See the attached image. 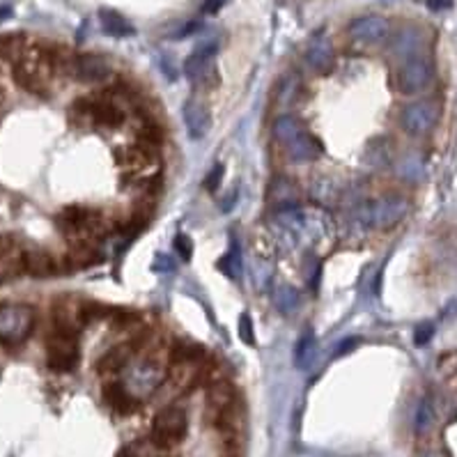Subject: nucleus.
Here are the masks:
<instances>
[{"mask_svg": "<svg viewBox=\"0 0 457 457\" xmlns=\"http://www.w3.org/2000/svg\"><path fill=\"white\" fill-rule=\"evenodd\" d=\"M430 10H448L451 7V0H428Z\"/></svg>", "mask_w": 457, "mask_h": 457, "instance_id": "obj_37", "label": "nucleus"}, {"mask_svg": "<svg viewBox=\"0 0 457 457\" xmlns=\"http://www.w3.org/2000/svg\"><path fill=\"white\" fill-rule=\"evenodd\" d=\"M271 299H274V306H276L283 315H292V313L299 308L301 297H299V292L292 288V285H285V283H281V285H276L274 292H271Z\"/></svg>", "mask_w": 457, "mask_h": 457, "instance_id": "obj_25", "label": "nucleus"}, {"mask_svg": "<svg viewBox=\"0 0 457 457\" xmlns=\"http://www.w3.org/2000/svg\"><path fill=\"white\" fill-rule=\"evenodd\" d=\"M421 46H423V35L421 30L414 28V26H405L402 30H398V35L393 37L391 42V53L395 58H400V60H407V58L416 56V53H423L421 51Z\"/></svg>", "mask_w": 457, "mask_h": 457, "instance_id": "obj_19", "label": "nucleus"}, {"mask_svg": "<svg viewBox=\"0 0 457 457\" xmlns=\"http://www.w3.org/2000/svg\"><path fill=\"white\" fill-rule=\"evenodd\" d=\"M58 230L69 237H95L97 232L104 228V219L97 209L81 207V205H72V207L63 209V214L58 216Z\"/></svg>", "mask_w": 457, "mask_h": 457, "instance_id": "obj_8", "label": "nucleus"}, {"mask_svg": "<svg viewBox=\"0 0 457 457\" xmlns=\"http://www.w3.org/2000/svg\"><path fill=\"white\" fill-rule=\"evenodd\" d=\"M274 136L276 141L285 147V152L297 164H308L322 157V145L315 136H311L304 129L299 120L294 115L285 113L274 120Z\"/></svg>", "mask_w": 457, "mask_h": 457, "instance_id": "obj_2", "label": "nucleus"}, {"mask_svg": "<svg viewBox=\"0 0 457 457\" xmlns=\"http://www.w3.org/2000/svg\"><path fill=\"white\" fill-rule=\"evenodd\" d=\"M299 189L288 177H276V180L271 182L269 191H267V200L276 209H281V212L299 207Z\"/></svg>", "mask_w": 457, "mask_h": 457, "instance_id": "obj_18", "label": "nucleus"}, {"mask_svg": "<svg viewBox=\"0 0 457 457\" xmlns=\"http://www.w3.org/2000/svg\"><path fill=\"white\" fill-rule=\"evenodd\" d=\"M182 118H184V125H187V131L193 141H200V138H205L209 131V127H212V115H209V108L205 106L203 102H196V99H191V102L184 104V108H182Z\"/></svg>", "mask_w": 457, "mask_h": 457, "instance_id": "obj_16", "label": "nucleus"}, {"mask_svg": "<svg viewBox=\"0 0 457 457\" xmlns=\"http://www.w3.org/2000/svg\"><path fill=\"white\" fill-rule=\"evenodd\" d=\"M33 329V311L26 306H0V343H21Z\"/></svg>", "mask_w": 457, "mask_h": 457, "instance_id": "obj_10", "label": "nucleus"}, {"mask_svg": "<svg viewBox=\"0 0 457 457\" xmlns=\"http://www.w3.org/2000/svg\"><path fill=\"white\" fill-rule=\"evenodd\" d=\"M276 221L292 246L320 249L333 237V221L322 209H285L278 212Z\"/></svg>", "mask_w": 457, "mask_h": 457, "instance_id": "obj_1", "label": "nucleus"}, {"mask_svg": "<svg viewBox=\"0 0 457 457\" xmlns=\"http://www.w3.org/2000/svg\"><path fill=\"white\" fill-rule=\"evenodd\" d=\"M336 63V51L333 42L329 40L327 33L313 35V40L306 46V65L315 74H327Z\"/></svg>", "mask_w": 457, "mask_h": 457, "instance_id": "obj_15", "label": "nucleus"}, {"mask_svg": "<svg viewBox=\"0 0 457 457\" xmlns=\"http://www.w3.org/2000/svg\"><path fill=\"white\" fill-rule=\"evenodd\" d=\"M214 56H216V42H207V44L198 46L196 51L187 58V63H184V74L191 79V83L205 85V88H212V85L216 83Z\"/></svg>", "mask_w": 457, "mask_h": 457, "instance_id": "obj_12", "label": "nucleus"}, {"mask_svg": "<svg viewBox=\"0 0 457 457\" xmlns=\"http://www.w3.org/2000/svg\"><path fill=\"white\" fill-rule=\"evenodd\" d=\"M223 173H226V170H223V166H214V170L209 173L207 182H205V187H207L209 191H214V189H219L221 187V180H223Z\"/></svg>", "mask_w": 457, "mask_h": 457, "instance_id": "obj_34", "label": "nucleus"}, {"mask_svg": "<svg viewBox=\"0 0 457 457\" xmlns=\"http://www.w3.org/2000/svg\"><path fill=\"white\" fill-rule=\"evenodd\" d=\"M104 400L108 402V407H113L115 412L122 414V416L136 412V407H138V400L122 386V382L104 386Z\"/></svg>", "mask_w": 457, "mask_h": 457, "instance_id": "obj_23", "label": "nucleus"}, {"mask_svg": "<svg viewBox=\"0 0 457 457\" xmlns=\"http://www.w3.org/2000/svg\"><path fill=\"white\" fill-rule=\"evenodd\" d=\"M315 350H317V345H315V336H313V331H304L299 345H297V352H294V361H297V366L311 368L317 356Z\"/></svg>", "mask_w": 457, "mask_h": 457, "instance_id": "obj_26", "label": "nucleus"}, {"mask_svg": "<svg viewBox=\"0 0 457 457\" xmlns=\"http://www.w3.org/2000/svg\"><path fill=\"white\" fill-rule=\"evenodd\" d=\"M226 3L228 0H205V5H203L205 14H216V12H221L223 7H226Z\"/></svg>", "mask_w": 457, "mask_h": 457, "instance_id": "obj_35", "label": "nucleus"}, {"mask_svg": "<svg viewBox=\"0 0 457 457\" xmlns=\"http://www.w3.org/2000/svg\"><path fill=\"white\" fill-rule=\"evenodd\" d=\"M356 345H359V340H356V338H350V340H345V343H340V345H338V347H336V356L350 354V350H354Z\"/></svg>", "mask_w": 457, "mask_h": 457, "instance_id": "obj_36", "label": "nucleus"}, {"mask_svg": "<svg viewBox=\"0 0 457 457\" xmlns=\"http://www.w3.org/2000/svg\"><path fill=\"white\" fill-rule=\"evenodd\" d=\"M347 35H350V40L356 42V44H382V42H386L391 37V21L386 17H379V14L356 17L347 26Z\"/></svg>", "mask_w": 457, "mask_h": 457, "instance_id": "obj_11", "label": "nucleus"}, {"mask_svg": "<svg viewBox=\"0 0 457 457\" xmlns=\"http://www.w3.org/2000/svg\"><path fill=\"white\" fill-rule=\"evenodd\" d=\"M46 363L56 373H72L79 366V345L76 336L67 331H56L46 338Z\"/></svg>", "mask_w": 457, "mask_h": 457, "instance_id": "obj_9", "label": "nucleus"}, {"mask_svg": "<svg viewBox=\"0 0 457 457\" xmlns=\"http://www.w3.org/2000/svg\"><path fill=\"white\" fill-rule=\"evenodd\" d=\"M409 212V203L407 198L398 196V193H389L382 196L373 203L359 205L354 212V219L359 226L363 228H377V230H391L400 223Z\"/></svg>", "mask_w": 457, "mask_h": 457, "instance_id": "obj_3", "label": "nucleus"}, {"mask_svg": "<svg viewBox=\"0 0 457 457\" xmlns=\"http://www.w3.org/2000/svg\"><path fill=\"white\" fill-rule=\"evenodd\" d=\"M432 336H435V324L432 322L418 324L416 331H414V343H416L418 347H423V345H428L430 340H432Z\"/></svg>", "mask_w": 457, "mask_h": 457, "instance_id": "obj_31", "label": "nucleus"}, {"mask_svg": "<svg viewBox=\"0 0 457 457\" xmlns=\"http://www.w3.org/2000/svg\"><path fill=\"white\" fill-rule=\"evenodd\" d=\"M157 265H154V269L157 271H168L170 269V262H168V258H166V255H159L157 258Z\"/></svg>", "mask_w": 457, "mask_h": 457, "instance_id": "obj_38", "label": "nucleus"}, {"mask_svg": "<svg viewBox=\"0 0 457 457\" xmlns=\"http://www.w3.org/2000/svg\"><path fill=\"white\" fill-rule=\"evenodd\" d=\"M219 269L226 271L228 276L235 278V281H239V276H242V255H239L237 244H235L230 253H228L226 258L219 262Z\"/></svg>", "mask_w": 457, "mask_h": 457, "instance_id": "obj_28", "label": "nucleus"}, {"mask_svg": "<svg viewBox=\"0 0 457 457\" xmlns=\"http://www.w3.org/2000/svg\"><path fill=\"white\" fill-rule=\"evenodd\" d=\"M164 382V368L154 359H141V361L129 363L125 368V377H122V386L138 398H147L159 389V384Z\"/></svg>", "mask_w": 457, "mask_h": 457, "instance_id": "obj_7", "label": "nucleus"}, {"mask_svg": "<svg viewBox=\"0 0 457 457\" xmlns=\"http://www.w3.org/2000/svg\"><path fill=\"white\" fill-rule=\"evenodd\" d=\"M189 432V418L184 409L180 407H166L154 416L152 432L150 441L159 451H170V448L180 446L182 441L187 439Z\"/></svg>", "mask_w": 457, "mask_h": 457, "instance_id": "obj_5", "label": "nucleus"}, {"mask_svg": "<svg viewBox=\"0 0 457 457\" xmlns=\"http://www.w3.org/2000/svg\"><path fill=\"white\" fill-rule=\"evenodd\" d=\"M99 258H102V255L97 253L95 249L81 244L79 249H74V253L69 255V262H72V267H90V265H97Z\"/></svg>", "mask_w": 457, "mask_h": 457, "instance_id": "obj_29", "label": "nucleus"}, {"mask_svg": "<svg viewBox=\"0 0 457 457\" xmlns=\"http://www.w3.org/2000/svg\"><path fill=\"white\" fill-rule=\"evenodd\" d=\"M175 251L184 262L191 260V253H193L191 239H189L187 235H177V237H175Z\"/></svg>", "mask_w": 457, "mask_h": 457, "instance_id": "obj_32", "label": "nucleus"}, {"mask_svg": "<svg viewBox=\"0 0 457 457\" xmlns=\"http://www.w3.org/2000/svg\"><path fill=\"white\" fill-rule=\"evenodd\" d=\"M134 350L136 347L131 343L115 345V347H111V350L97 361V370H99V373H122V370L131 363V359H134Z\"/></svg>", "mask_w": 457, "mask_h": 457, "instance_id": "obj_21", "label": "nucleus"}, {"mask_svg": "<svg viewBox=\"0 0 457 457\" xmlns=\"http://www.w3.org/2000/svg\"><path fill=\"white\" fill-rule=\"evenodd\" d=\"M88 113L92 115L99 127H106V129H118L125 122V111L120 106H115L113 102H95L88 104Z\"/></svg>", "mask_w": 457, "mask_h": 457, "instance_id": "obj_22", "label": "nucleus"}, {"mask_svg": "<svg viewBox=\"0 0 457 457\" xmlns=\"http://www.w3.org/2000/svg\"><path fill=\"white\" fill-rule=\"evenodd\" d=\"M435 423V409L430 405V400H423L416 409V418H414V428H416L418 435H425Z\"/></svg>", "mask_w": 457, "mask_h": 457, "instance_id": "obj_27", "label": "nucleus"}, {"mask_svg": "<svg viewBox=\"0 0 457 457\" xmlns=\"http://www.w3.org/2000/svg\"><path fill=\"white\" fill-rule=\"evenodd\" d=\"M53 58L42 51H26L14 60V79L21 85L23 90L33 92V95H44L49 90V79H51Z\"/></svg>", "mask_w": 457, "mask_h": 457, "instance_id": "obj_4", "label": "nucleus"}, {"mask_svg": "<svg viewBox=\"0 0 457 457\" xmlns=\"http://www.w3.org/2000/svg\"><path fill=\"white\" fill-rule=\"evenodd\" d=\"M435 76V65L428 53H416V56L402 60L400 69L395 74V88L402 95H418L423 92Z\"/></svg>", "mask_w": 457, "mask_h": 457, "instance_id": "obj_6", "label": "nucleus"}, {"mask_svg": "<svg viewBox=\"0 0 457 457\" xmlns=\"http://www.w3.org/2000/svg\"><path fill=\"white\" fill-rule=\"evenodd\" d=\"M21 271L33 278H51L58 274V262L51 253L33 249L28 253H21Z\"/></svg>", "mask_w": 457, "mask_h": 457, "instance_id": "obj_17", "label": "nucleus"}, {"mask_svg": "<svg viewBox=\"0 0 457 457\" xmlns=\"http://www.w3.org/2000/svg\"><path fill=\"white\" fill-rule=\"evenodd\" d=\"M99 21H102L104 33L111 35V37H118V40L120 37H131L136 33L134 26L115 10H99Z\"/></svg>", "mask_w": 457, "mask_h": 457, "instance_id": "obj_24", "label": "nucleus"}, {"mask_svg": "<svg viewBox=\"0 0 457 457\" xmlns=\"http://www.w3.org/2000/svg\"><path fill=\"white\" fill-rule=\"evenodd\" d=\"M297 88H299V81L294 79V76H285V79L281 81V85H278L276 102L281 104V106H288L294 99V95H297Z\"/></svg>", "mask_w": 457, "mask_h": 457, "instance_id": "obj_30", "label": "nucleus"}, {"mask_svg": "<svg viewBox=\"0 0 457 457\" xmlns=\"http://www.w3.org/2000/svg\"><path fill=\"white\" fill-rule=\"evenodd\" d=\"M239 338H242L246 345H253L255 343L253 322H251L249 315L239 317Z\"/></svg>", "mask_w": 457, "mask_h": 457, "instance_id": "obj_33", "label": "nucleus"}, {"mask_svg": "<svg viewBox=\"0 0 457 457\" xmlns=\"http://www.w3.org/2000/svg\"><path fill=\"white\" fill-rule=\"evenodd\" d=\"M437 118H439L437 104L430 102V99H421V102H414L402 108L400 127L409 136H423L437 125Z\"/></svg>", "mask_w": 457, "mask_h": 457, "instance_id": "obj_13", "label": "nucleus"}, {"mask_svg": "<svg viewBox=\"0 0 457 457\" xmlns=\"http://www.w3.org/2000/svg\"><path fill=\"white\" fill-rule=\"evenodd\" d=\"M69 72L79 83H99L111 76V63L99 53H81L72 60Z\"/></svg>", "mask_w": 457, "mask_h": 457, "instance_id": "obj_14", "label": "nucleus"}, {"mask_svg": "<svg viewBox=\"0 0 457 457\" xmlns=\"http://www.w3.org/2000/svg\"><path fill=\"white\" fill-rule=\"evenodd\" d=\"M115 161H118L122 168L131 170V173H141V170L152 166L154 152L152 150H147L145 145L120 147V150H115Z\"/></svg>", "mask_w": 457, "mask_h": 457, "instance_id": "obj_20", "label": "nucleus"}]
</instances>
